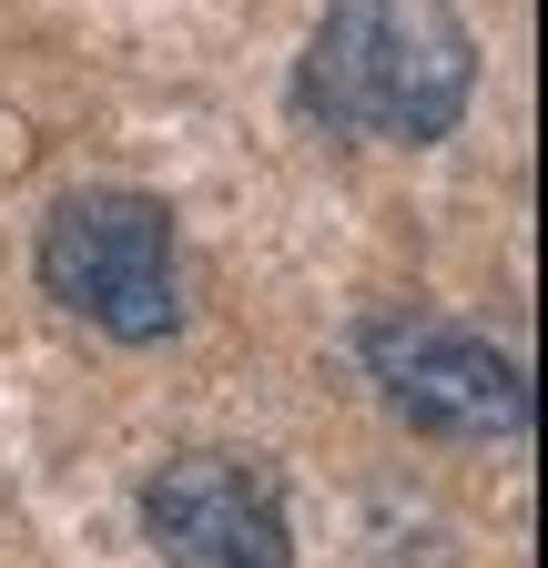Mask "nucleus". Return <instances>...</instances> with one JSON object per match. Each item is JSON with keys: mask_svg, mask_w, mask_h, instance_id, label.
I'll list each match as a JSON object with an SVG mask.
<instances>
[{"mask_svg": "<svg viewBox=\"0 0 548 568\" xmlns=\"http://www.w3.org/2000/svg\"><path fill=\"white\" fill-rule=\"evenodd\" d=\"M477 92V41L447 0H325L305 112L366 142H447Z\"/></svg>", "mask_w": 548, "mask_h": 568, "instance_id": "obj_1", "label": "nucleus"}, {"mask_svg": "<svg viewBox=\"0 0 548 568\" xmlns=\"http://www.w3.org/2000/svg\"><path fill=\"white\" fill-rule=\"evenodd\" d=\"M41 295L61 315L102 325L112 345H163L183 325V254H173V213L132 183L61 193L41 224Z\"/></svg>", "mask_w": 548, "mask_h": 568, "instance_id": "obj_2", "label": "nucleus"}, {"mask_svg": "<svg viewBox=\"0 0 548 568\" xmlns=\"http://www.w3.org/2000/svg\"><path fill=\"white\" fill-rule=\"evenodd\" d=\"M366 376L417 437H457V447L528 437V406H538L518 355H498L488 335H467L447 315H376L366 325Z\"/></svg>", "mask_w": 548, "mask_h": 568, "instance_id": "obj_3", "label": "nucleus"}, {"mask_svg": "<svg viewBox=\"0 0 548 568\" xmlns=\"http://www.w3.org/2000/svg\"><path fill=\"white\" fill-rule=\"evenodd\" d=\"M143 528L173 568H285L295 518L264 457H173L143 487Z\"/></svg>", "mask_w": 548, "mask_h": 568, "instance_id": "obj_4", "label": "nucleus"}]
</instances>
